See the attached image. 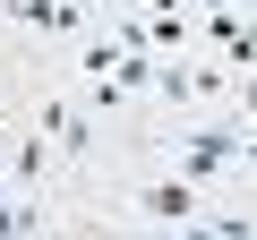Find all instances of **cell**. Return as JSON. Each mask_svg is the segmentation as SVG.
<instances>
[{"label":"cell","mask_w":257,"mask_h":240,"mask_svg":"<svg viewBox=\"0 0 257 240\" xmlns=\"http://www.w3.org/2000/svg\"><path fill=\"white\" fill-rule=\"evenodd\" d=\"M128 43H146V52H189V18L180 9H155V18H138V26H120Z\"/></svg>","instance_id":"8992f818"},{"label":"cell","mask_w":257,"mask_h":240,"mask_svg":"<svg viewBox=\"0 0 257 240\" xmlns=\"http://www.w3.org/2000/svg\"><path fill=\"white\" fill-rule=\"evenodd\" d=\"M0 180H9V163H0Z\"/></svg>","instance_id":"8fae6325"},{"label":"cell","mask_w":257,"mask_h":240,"mask_svg":"<svg viewBox=\"0 0 257 240\" xmlns=\"http://www.w3.org/2000/svg\"><path fill=\"white\" fill-rule=\"evenodd\" d=\"M240 111H248V120H257V69H248V77H240Z\"/></svg>","instance_id":"9c48e42d"},{"label":"cell","mask_w":257,"mask_h":240,"mask_svg":"<svg viewBox=\"0 0 257 240\" xmlns=\"http://www.w3.org/2000/svg\"><path fill=\"white\" fill-rule=\"evenodd\" d=\"M43 172H52V163H43V129H35V138H26L18 155H9V180H18V189H35Z\"/></svg>","instance_id":"52a82bcc"},{"label":"cell","mask_w":257,"mask_h":240,"mask_svg":"<svg viewBox=\"0 0 257 240\" xmlns=\"http://www.w3.org/2000/svg\"><path fill=\"white\" fill-rule=\"evenodd\" d=\"M35 129H43V138H52L69 163L94 146V120H86V103H43V111H35Z\"/></svg>","instance_id":"3957f363"},{"label":"cell","mask_w":257,"mask_h":240,"mask_svg":"<svg viewBox=\"0 0 257 240\" xmlns=\"http://www.w3.org/2000/svg\"><path fill=\"white\" fill-rule=\"evenodd\" d=\"M86 9H94V0H86Z\"/></svg>","instance_id":"7c38bea8"},{"label":"cell","mask_w":257,"mask_h":240,"mask_svg":"<svg viewBox=\"0 0 257 240\" xmlns=\"http://www.w3.org/2000/svg\"><path fill=\"white\" fill-rule=\"evenodd\" d=\"M240 146H248V129H189V138L172 146V172H189V180L206 189V180H223V163H231Z\"/></svg>","instance_id":"6da1fadb"},{"label":"cell","mask_w":257,"mask_h":240,"mask_svg":"<svg viewBox=\"0 0 257 240\" xmlns=\"http://www.w3.org/2000/svg\"><path fill=\"white\" fill-rule=\"evenodd\" d=\"M206 9H231V0H206Z\"/></svg>","instance_id":"30bf717a"},{"label":"cell","mask_w":257,"mask_h":240,"mask_svg":"<svg viewBox=\"0 0 257 240\" xmlns=\"http://www.w3.org/2000/svg\"><path fill=\"white\" fill-rule=\"evenodd\" d=\"M138 214H146V223H197V180H189V172L146 180V189H138Z\"/></svg>","instance_id":"7a4b0ae2"},{"label":"cell","mask_w":257,"mask_h":240,"mask_svg":"<svg viewBox=\"0 0 257 240\" xmlns=\"http://www.w3.org/2000/svg\"><path fill=\"white\" fill-rule=\"evenodd\" d=\"M18 26H52V35H77L86 26V0H0Z\"/></svg>","instance_id":"5b68a950"},{"label":"cell","mask_w":257,"mask_h":240,"mask_svg":"<svg viewBox=\"0 0 257 240\" xmlns=\"http://www.w3.org/2000/svg\"><path fill=\"white\" fill-rule=\"evenodd\" d=\"M43 223V206H9V197H0V240H9V231H35Z\"/></svg>","instance_id":"ba28073f"},{"label":"cell","mask_w":257,"mask_h":240,"mask_svg":"<svg viewBox=\"0 0 257 240\" xmlns=\"http://www.w3.org/2000/svg\"><path fill=\"white\" fill-rule=\"evenodd\" d=\"M206 35H214V43H223V60H231V69H240V77H248V69H257V26H248V18H240V9H206Z\"/></svg>","instance_id":"277c9868"}]
</instances>
